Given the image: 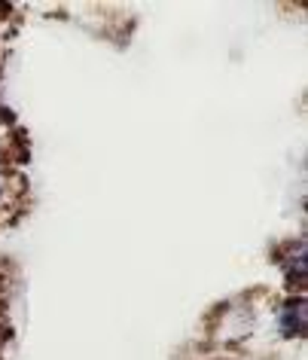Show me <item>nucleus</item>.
<instances>
[{"label": "nucleus", "mask_w": 308, "mask_h": 360, "mask_svg": "<svg viewBox=\"0 0 308 360\" xmlns=\"http://www.w3.org/2000/svg\"><path fill=\"white\" fill-rule=\"evenodd\" d=\"M0 195H4V186H0Z\"/></svg>", "instance_id": "1"}]
</instances>
